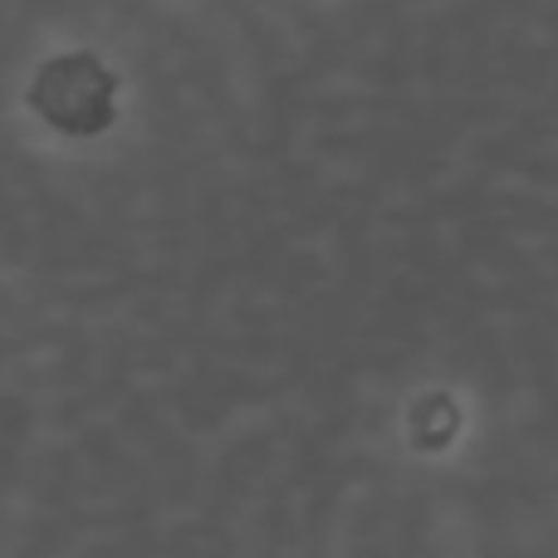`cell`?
<instances>
[{
  "mask_svg": "<svg viewBox=\"0 0 558 558\" xmlns=\"http://www.w3.org/2000/svg\"><path fill=\"white\" fill-rule=\"evenodd\" d=\"M29 108L64 137H98L118 118V78L104 59L74 49V54L49 59L35 74Z\"/></svg>",
  "mask_w": 558,
  "mask_h": 558,
  "instance_id": "obj_1",
  "label": "cell"
},
{
  "mask_svg": "<svg viewBox=\"0 0 558 558\" xmlns=\"http://www.w3.org/2000/svg\"><path fill=\"white\" fill-rule=\"evenodd\" d=\"M412 432L422 446H446L456 432V402L451 397H426V402L412 412Z\"/></svg>",
  "mask_w": 558,
  "mask_h": 558,
  "instance_id": "obj_2",
  "label": "cell"
}]
</instances>
